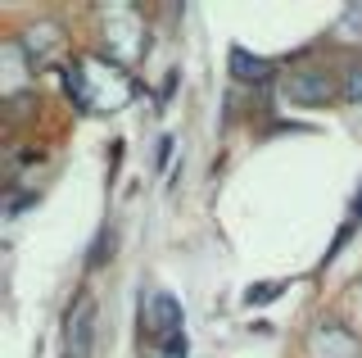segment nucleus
Wrapping results in <instances>:
<instances>
[{
	"label": "nucleus",
	"instance_id": "423d86ee",
	"mask_svg": "<svg viewBox=\"0 0 362 358\" xmlns=\"http://www.w3.org/2000/svg\"><path fill=\"white\" fill-rule=\"evenodd\" d=\"M286 286H249L245 290V304H263V299H276Z\"/></svg>",
	"mask_w": 362,
	"mask_h": 358
},
{
	"label": "nucleus",
	"instance_id": "f257e3e1",
	"mask_svg": "<svg viewBox=\"0 0 362 358\" xmlns=\"http://www.w3.org/2000/svg\"><path fill=\"white\" fill-rule=\"evenodd\" d=\"M95 354V304L82 299L68 313V354L64 358H90Z\"/></svg>",
	"mask_w": 362,
	"mask_h": 358
},
{
	"label": "nucleus",
	"instance_id": "0eeeda50",
	"mask_svg": "<svg viewBox=\"0 0 362 358\" xmlns=\"http://www.w3.org/2000/svg\"><path fill=\"white\" fill-rule=\"evenodd\" d=\"M163 350H168V358H186V331L168 335V340H163Z\"/></svg>",
	"mask_w": 362,
	"mask_h": 358
},
{
	"label": "nucleus",
	"instance_id": "20e7f679",
	"mask_svg": "<svg viewBox=\"0 0 362 358\" xmlns=\"http://www.w3.org/2000/svg\"><path fill=\"white\" fill-rule=\"evenodd\" d=\"M231 73L240 77V82H267V77H272V64H267V59H254L249 50L235 46V50H231Z\"/></svg>",
	"mask_w": 362,
	"mask_h": 358
},
{
	"label": "nucleus",
	"instance_id": "f03ea898",
	"mask_svg": "<svg viewBox=\"0 0 362 358\" xmlns=\"http://www.w3.org/2000/svg\"><path fill=\"white\" fill-rule=\"evenodd\" d=\"M286 96L290 100H303V105H317V100L331 96V82H326L322 73H294L290 86H286Z\"/></svg>",
	"mask_w": 362,
	"mask_h": 358
},
{
	"label": "nucleus",
	"instance_id": "7ed1b4c3",
	"mask_svg": "<svg viewBox=\"0 0 362 358\" xmlns=\"http://www.w3.org/2000/svg\"><path fill=\"white\" fill-rule=\"evenodd\" d=\"M177 327H181V308H177V299L173 295H154V308H150V331L154 335H177Z\"/></svg>",
	"mask_w": 362,
	"mask_h": 358
},
{
	"label": "nucleus",
	"instance_id": "6e6552de",
	"mask_svg": "<svg viewBox=\"0 0 362 358\" xmlns=\"http://www.w3.org/2000/svg\"><path fill=\"white\" fill-rule=\"evenodd\" d=\"M349 100H362V73L349 77Z\"/></svg>",
	"mask_w": 362,
	"mask_h": 358
},
{
	"label": "nucleus",
	"instance_id": "39448f33",
	"mask_svg": "<svg viewBox=\"0 0 362 358\" xmlns=\"http://www.w3.org/2000/svg\"><path fill=\"white\" fill-rule=\"evenodd\" d=\"M335 37H349V41H358V37H362V9H349L344 23L335 28Z\"/></svg>",
	"mask_w": 362,
	"mask_h": 358
}]
</instances>
